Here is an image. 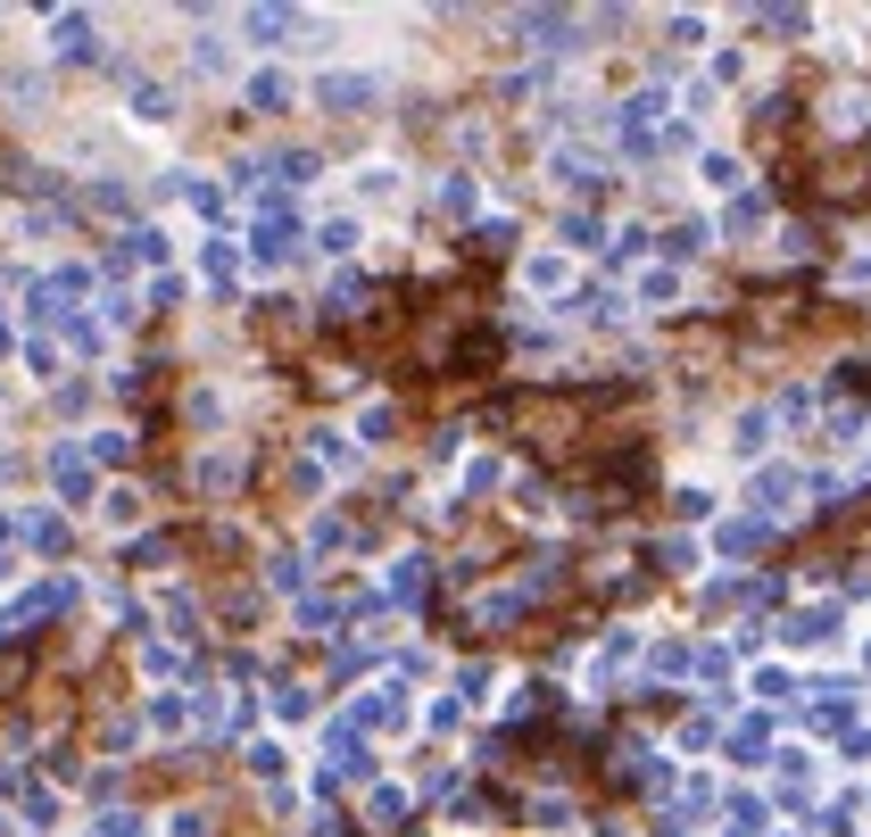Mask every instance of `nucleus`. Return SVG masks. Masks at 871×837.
Returning a JSON list of instances; mask_svg holds the SVG:
<instances>
[{
  "label": "nucleus",
  "mask_w": 871,
  "mask_h": 837,
  "mask_svg": "<svg viewBox=\"0 0 871 837\" xmlns=\"http://www.w3.org/2000/svg\"><path fill=\"white\" fill-rule=\"evenodd\" d=\"M863 191H871V158H847V149H838L830 167H822V183H805L796 200H863Z\"/></svg>",
  "instance_id": "f257e3e1"
}]
</instances>
